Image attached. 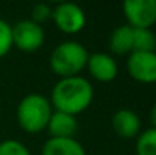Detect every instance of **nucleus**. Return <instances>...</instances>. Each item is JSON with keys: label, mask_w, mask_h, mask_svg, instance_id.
I'll use <instances>...</instances> for the list:
<instances>
[{"label": "nucleus", "mask_w": 156, "mask_h": 155, "mask_svg": "<svg viewBox=\"0 0 156 155\" xmlns=\"http://www.w3.org/2000/svg\"><path fill=\"white\" fill-rule=\"evenodd\" d=\"M94 99V88L85 78L71 76L59 79L52 88L50 103L55 111H61L70 116L83 113Z\"/></svg>", "instance_id": "f257e3e1"}, {"label": "nucleus", "mask_w": 156, "mask_h": 155, "mask_svg": "<svg viewBox=\"0 0 156 155\" xmlns=\"http://www.w3.org/2000/svg\"><path fill=\"white\" fill-rule=\"evenodd\" d=\"M53 113L50 101L40 94L30 93L24 96L17 105V122L18 126L27 134H38L47 128Z\"/></svg>", "instance_id": "f03ea898"}, {"label": "nucleus", "mask_w": 156, "mask_h": 155, "mask_svg": "<svg viewBox=\"0 0 156 155\" xmlns=\"http://www.w3.org/2000/svg\"><path fill=\"white\" fill-rule=\"evenodd\" d=\"M88 56L90 53L87 47L79 41H64L58 44L50 53V70L61 79L79 76V73L87 67Z\"/></svg>", "instance_id": "7ed1b4c3"}, {"label": "nucleus", "mask_w": 156, "mask_h": 155, "mask_svg": "<svg viewBox=\"0 0 156 155\" xmlns=\"http://www.w3.org/2000/svg\"><path fill=\"white\" fill-rule=\"evenodd\" d=\"M12 29V46L20 49L24 53H34L44 44L46 32L41 24L34 23L32 20H20Z\"/></svg>", "instance_id": "20e7f679"}, {"label": "nucleus", "mask_w": 156, "mask_h": 155, "mask_svg": "<svg viewBox=\"0 0 156 155\" xmlns=\"http://www.w3.org/2000/svg\"><path fill=\"white\" fill-rule=\"evenodd\" d=\"M52 20L55 26L67 35L80 32L87 24V15L83 9L71 2H62L52 8Z\"/></svg>", "instance_id": "39448f33"}, {"label": "nucleus", "mask_w": 156, "mask_h": 155, "mask_svg": "<svg viewBox=\"0 0 156 155\" xmlns=\"http://www.w3.org/2000/svg\"><path fill=\"white\" fill-rule=\"evenodd\" d=\"M123 15L132 29H152L156 23V0H126Z\"/></svg>", "instance_id": "423d86ee"}, {"label": "nucleus", "mask_w": 156, "mask_h": 155, "mask_svg": "<svg viewBox=\"0 0 156 155\" xmlns=\"http://www.w3.org/2000/svg\"><path fill=\"white\" fill-rule=\"evenodd\" d=\"M126 68L132 79L141 84H153L156 82V52L129 53Z\"/></svg>", "instance_id": "0eeeda50"}, {"label": "nucleus", "mask_w": 156, "mask_h": 155, "mask_svg": "<svg viewBox=\"0 0 156 155\" xmlns=\"http://www.w3.org/2000/svg\"><path fill=\"white\" fill-rule=\"evenodd\" d=\"M85 68H88L90 75L99 82H111L118 75V65L115 58L105 52L90 55Z\"/></svg>", "instance_id": "6e6552de"}, {"label": "nucleus", "mask_w": 156, "mask_h": 155, "mask_svg": "<svg viewBox=\"0 0 156 155\" xmlns=\"http://www.w3.org/2000/svg\"><path fill=\"white\" fill-rule=\"evenodd\" d=\"M111 125L114 132L121 138H136L141 132V120L138 114L127 108H121L114 113Z\"/></svg>", "instance_id": "1a4fd4ad"}, {"label": "nucleus", "mask_w": 156, "mask_h": 155, "mask_svg": "<svg viewBox=\"0 0 156 155\" xmlns=\"http://www.w3.org/2000/svg\"><path fill=\"white\" fill-rule=\"evenodd\" d=\"M77 120L74 116L55 111L53 109L50 120L47 123V131L53 138H74L77 132Z\"/></svg>", "instance_id": "9d476101"}, {"label": "nucleus", "mask_w": 156, "mask_h": 155, "mask_svg": "<svg viewBox=\"0 0 156 155\" xmlns=\"http://www.w3.org/2000/svg\"><path fill=\"white\" fill-rule=\"evenodd\" d=\"M41 155H87L82 143L76 138H53L50 137L41 149Z\"/></svg>", "instance_id": "9b49d317"}, {"label": "nucleus", "mask_w": 156, "mask_h": 155, "mask_svg": "<svg viewBox=\"0 0 156 155\" xmlns=\"http://www.w3.org/2000/svg\"><path fill=\"white\" fill-rule=\"evenodd\" d=\"M109 49L115 55H129L133 52V29L129 24L118 26L109 37Z\"/></svg>", "instance_id": "f8f14e48"}, {"label": "nucleus", "mask_w": 156, "mask_h": 155, "mask_svg": "<svg viewBox=\"0 0 156 155\" xmlns=\"http://www.w3.org/2000/svg\"><path fill=\"white\" fill-rule=\"evenodd\" d=\"M133 52H156V35L152 29H133Z\"/></svg>", "instance_id": "ddd939ff"}, {"label": "nucleus", "mask_w": 156, "mask_h": 155, "mask_svg": "<svg viewBox=\"0 0 156 155\" xmlns=\"http://www.w3.org/2000/svg\"><path fill=\"white\" fill-rule=\"evenodd\" d=\"M136 155H156V128H149L136 137Z\"/></svg>", "instance_id": "4468645a"}, {"label": "nucleus", "mask_w": 156, "mask_h": 155, "mask_svg": "<svg viewBox=\"0 0 156 155\" xmlns=\"http://www.w3.org/2000/svg\"><path fill=\"white\" fill-rule=\"evenodd\" d=\"M0 155H30V152L24 143L14 138H8L0 142Z\"/></svg>", "instance_id": "2eb2a0df"}, {"label": "nucleus", "mask_w": 156, "mask_h": 155, "mask_svg": "<svg viewBox=\"0 0 156 155\" xmlns=\"http://www.w3.org/2000/svg\"><path fill=\"white\" fill-rule=\"evenodd\" d=\"M12 49V29L3 18H0V58Z\"/></svg>", "instance_id": "dca6fc26"}, {"label": "nucleus", "mask_w": 156, "mask_h": 155, "mask_svg": "<svg viewBox=\"0 0 156 155\" xmlns=\"http://www.w3.org/2000/svg\"><path fill=\"white\" fill-rule=\"evenodd\" d=\"M29 20H32L37 24H41L47 20H52V6L47 5V3H37L32 8Z\"/></svg>", "instance_id": "f3484780"}, {"label": "nucleus", "mask_w": 156, "mask_h": 155, "mask_svg": "<svg viewBox=\"0 0 156 155\" xmlns=\"http://www.w3.org/2000/svg\"><path fill=\"white\" fill-rule=\"evenodd\" d=\"M149 119H150V123H152V128H156V103L152 106L150 109V114H149Z\"/></svg>", "instance_id": "a211bd4d"}]
</instances>
